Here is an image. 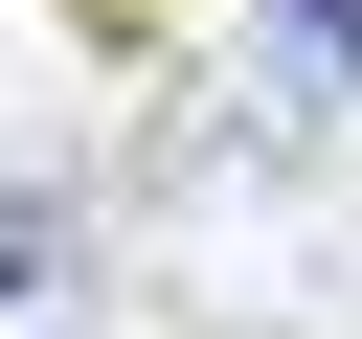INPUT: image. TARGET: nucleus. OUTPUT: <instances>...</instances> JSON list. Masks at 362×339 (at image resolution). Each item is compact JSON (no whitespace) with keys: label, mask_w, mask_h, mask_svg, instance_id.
Here are the masks:
<instances>
[{"label":"nucleus","mask_w":362,"mask_h":339,"mask_svg":"<svg viewBox=\"0 0 362 339\" xmlns=\"http://www.w3.org/2000/svg\"><path fill=\"white\" fill-rule=\"evenodd\" d=\"M226 136H272V158L362 136V0H249L226 23Z\"/></svg>","instance_id":"nucleus-2"},{"label":"nucleus","mask_w":362,"mask_h":339,"mask_svg":"<svg viewBox=\"0 0 362 339\" xmlns=\"http://www.w3.org/2000/svg\"><path fill=\"white\" fill-rule=\"evenodd\" d=\"M136 249H158L226 339H317V316L362 294V203H317V158H272V136H181V158L136 181Z\"/></svg>","instance_id":"nucleus-1"},{"label":"nucleus","mask_w":362,"mask_h":339,"mask_svg":"<svg viewBox=\"0 0 362 339\" xmlns=\"http://www.w3.org/2000/svg\"><path fill=\"white\" fill-rule=\"evenodd\" d=\"M90 316H113V249H90V203L0 158V339H90Z\"/></svg>","instance_id":"nucleus-3"}]
</instances>
